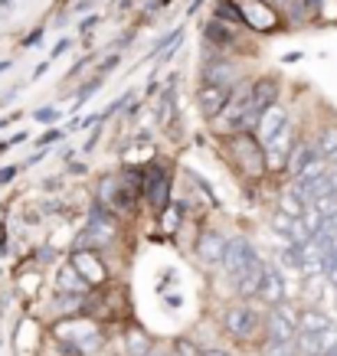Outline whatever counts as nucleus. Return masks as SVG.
Instances as JSON below:
<instances>
[{"label":"nucleus","instance_id":"nucleus-8","mask_svg":"<svg viewBox=\"0 0 337 356\" xmlns=\"http://www.w3.org/2000/svg\"><path fill=\"white\" fill-rule=\"evenodd\" d=\"M167 193H171V173L164 167H151L144 170V200L154 213H164L167 209Z\"/></svg>","mask_w":337,"mask_h":356},{"label":"nucleus","instance_id":"nucleus-4","mask_svg":"<svg viewBox=\"0 0 337 356\" xmlns=\"http://www.w3.org/2000/svg\"><path fill=\"white\" fill-rule=\"evenodd\" d=\"M265 321L269 307H259L252 298H242L240 304H229L223 311V330L242 346L265 343Z\"/></svg>","mask_w":337,"mask_h":356},{"label":"nucleus","instance_id":"nucleus-19","mask_svg":"<svg viewBox=\"0 0 337 356\" xmlns=\"http://www.w3.org/2000/svg\"><path fill=\"white\" fill-rule=\"evenodd\" d=\"M174 353L177 356H207V350H200L190 337H177V340H174Z\"/></svg>","mask_w":337,"mask_h":356},{"label":"nucleus","instance_id":"nucleus-2","mask_svg":"<svg viewBox=\"0 0 337 356\" xmlns=\"http://www.w3.org/2000/svg\"><path fill=\"white\" fill-rule=\"evenodd\" d=\"M256 134H259L262 147H265V157H269V173L288 170L292 151H295V144H298V134H295V124L288 118V111L282 105H272V108L262 115Z\"/></svg>","mask_w":337,"mask_h":356},{"label":"nucleus","instance_id":"nucleus-11","mask_svg":"<svg viewBox=\"0 0 337 356\" xmlns=\"http://www.w3.org/2000/svg\"><path fill=\"white\" fill-rule=\"evenodd\" d=\"M298 353L301 356H334L337 353V327L324 334H298Z\"/></svg>","mask_w":337,"mask_h":356},{"label":"nucleus","instance_id":"nucleus-16","mask_svg":"<svg viewBox=\"0 0 337 356\" xmlns=\"http://www.w3.org/2000/svg\"><path fill=\"white\" fill-rule=\"evenodd\" d=\"M59 291H63V294H72V298H82V294L88 291V281L79 275L72 261H69V265L59 271Z\"/></svg>","mask_w":337,"mask_h":356},{"label":"nucleus","instance_id":"nucleus-22","mask_svg":"<svg viewBox=\"0 0 337 356\" xmlns=\"http://www.w3.org/2000/svg\"><path fill=\"white\" fill-rule=\"evenodd\" d=\"M327 180H331V190L337 193V163H331V170H327Z\"/></svg>","mask_w":337,"mask_h":356},{"label":"nucleus","instance_id":"nucleus-18","mask_svg":"<svg viewBox=\"0 0 337 356\" xmlns=\"http://www.w3.org/2000/svg\"><path fill=\"white\" fill-rule=\"evenodd\" d=\"M262 353L265 356H301L298 353V340H292V343H275V340H265V343H262Z\"/></svg>","mask_w":337,"mask_h":356},{"label":"nucleus","instance_id":"nucleus-5","mask_svg":"<svg viewBox=\"0 0 337 356\" xmlns=\"http://www.w3.org/2000/svg\"><path fill=\"white\" fill-rule=\"evenodd\" d=\"M138 196H144V170H121L111 173L98 184V203L105 209L118 213H134Z\"/></svg>","mask_w":337,"mask_h":356},{"label":"nucleus","instance_id":"nucleus-1","mask_svg":"<svg viewBox=\"0 0 337 356\" xmlns=\"http://www.w3.org/2000/svg\"><path fill=\"white\" fill-rule=\"evenodd\" d=\"M219 268L226 271V278L233 281V288L242 298H259L262 275H265V259H262L256 245L246 236H233L226 245V255L219 261Z\"/></svg>","mask_w":337,"mask_h":356},{"label":"nucleus","instance_id":"nucleus-17","mask_svg":"<svg viewBox=\"0 0 337 356\" xmlns=\"http://www.w3.org/2000/svg\"><path fill=\"white\" fill-rule=\"evenodd\" d=\"M315 144H318V151H321L324 161L337 163V124H321L315 134Z\"/></svg>","mask_w":337,"mask_h":356},{"label":"nucleus","instance_id":"nucleus-14","mask_svg":"<svg viewBox=\"0 0 337 356\" xmlns=\"http://www.w3.org/2000/svg\"><path fill=\"white\" fill-rule=\"evenodd\" d=\"M279 92H282V86H279V79L275 76L256 79V82H252V102H256V108L269 111L272 105H279Z\"/></svg>","mask_w":337,"mask_h":356},{"label":"nucleus","instance_id":"nucleus-9","mask_svg":"<svg viewBox=\"0 0 337 356\" xmlns=\"http://www.w3.org/2000/svg\"><path fill=\"white\" fill-rule=\"evenodd\" d=\"M72 265H76V271L88 281V288H102V284L109 281V268H105V261L98 259L92 248H79L76 255H72Z\"/></svg>","mask_w":337,"mask_h":356},{"label":"nucleus","instance_id":"nucleus-3","mask_svg":"<svg viewBox=\"0 0 337 356\" xmlns=\"http://www.w3.org/2000/svg\"><path fill=\"white\" fill-rule=\"evenodd\" d=\"M219 151L233 163V170L246 180H262L269 173V157L256 131H236V134H219Z\"/></svg>","mask_w":337,"mask_h":356},{"label":"nucleus","instance_id":"nucleus-6","mask_svg":"<svg viewBox=\"0 0 337 356\" xmlns=\"http://www.w3.org/2000/svg\"><path fill=\"white\" fill-rule=\"evenodd\" d=\"M298 311L285 307V304H275L269 307V321H265V340H275V343H292L298 340Z\"/></svg>","mask_w":337,"mask_h":356},{"label":"nucleus","instance_id":"nucleus-12","mask_svg":"<svg viewBox=\"0 0 337 356\" xmlns=\"http://www.w3.org/2000/svg\"><path fill=\"white\" fill-rule=\"evenodd\" d=\"M229 92H233V88H219V86H210V82L200 86V92H196V105H200V111H203V118L207 121L219 118V111L226 108V102H229Z\"/></svg>","mask_w":337,"mask_h":356},{"label":"nucleus","instance_id":"nucleus-23","mask_svg":"<svg viewBox=\"0 0 337 356\" xmlns=\"http://www.w3.org/2000/svg\"><path fill=\"white\" fill-rule=\"evenodd\" d=\"M207 356H233V353H226V350H207Z\"/></svg>","mask_w":337,"mask_h":356},{"label":"nucleus","instance_id":"nucleus-24","mask_svg":"<svg viewBox=\"0 0 337 356\" xmlns=\"http://www.w3.org/2000/svg\"><path fill=\"white\" fill-rule=\"evenodd\" d=\"M148 356H157V353H148Z\"/></svg>","mask_w":337,"mask_h":356},{"label":"nucleus","instance_id":"nucleus-10","mask_svg":"<svg viewBox=\"0 0 337 356\" xmlns=\"http://www.w3.org/2000/svg\"><path fill=\"white\" fill-rule=\"evenodd\" d=\"M288 298V288H285V278L275 261L265 259V275H262V288H259V301L265 307H275V304H285Z\"/></svg>","mask_w":337,"mask_h":356},{"label":"nucleus","instance_id":"nucleus-21","mask_svg":"<svg viewBox=\"0 0 337 356\" xmlns=\"http://www.w3.org/2000/svg\"><path fill=\"white\" fill-rule=\"evenodd\" d=\"M318 209V213H321V216L324 219H334L337 216V193H327V196H321V200H318V203H311Z\"/></svg>","mask_w":337,"mask_h":356},{"label":"nucleus","instance_id":"nucleus-20","mask_svg":"<svg viewBox=\"0 0 337 356\" xmlns=\"http://www.w3.org/2000/svg\"><path fill=\"white\" fill-rule=\"evenodd\" d=\"M128 353L131 356H148L151 353V340H148L144 334H131L128 337Z\"/></svg>","mask_w":337,"mask_h":356},{"label":"nucleus","instance_id":"nucleus-25","mask_svg":"<svg viewBox=\"0 0 337 356\" xmlns=\"http://www.w3.org/2000/svg\"><path fill=\"white\" fill-rule=\"evenodd\" d=\"M334 356H337V353H334Z\"/></svg>","mask_w":337,"mask_h":356},{"label":"nucleus","instance_id":"nucleus-15","mask_svg":"<svg viewBox=\"0 0 337 356\" xmlns=\"http://www.w3.org/2000/svg\"><path fill=\"white\" fill-rule=\"evenodd\" d=\"M203 82L219 88H236L240 86V65L229 63V59H217L213 65H207V79Z\"/></svg>","mask_w":337,"mask_h":356},{"label":"nucleus","instance_id":"nucleus-13","mask_svg":"<svg viewBox=\"0 0 337 356\" xmlns=\"http://www.w3.org/2000/svg\"><path fill=\"white\" fill-rule=\"evenodd\" d=\"M331 327H337L334 317H331L324 307H318V304H308V307L298 311V330H301V334H324Z\"/></svg>","mask_w":337,"mask_h":356},{"label":"nucleus","instance_id":"nucleus-7","mask_svg":"<svg viewBox=\"0 0 337 356\" xmlns=\"http://www.w3.org/2000/svg\"><path fill=\"white\" fill-rule=\"evenodd\" d=\"M226 245H229L226 232H219V229H203L194 242V255L203 261V265H219L223 255H226Z\"/></svg>","mask_w":337,"mask_h":356}]
</instances>
